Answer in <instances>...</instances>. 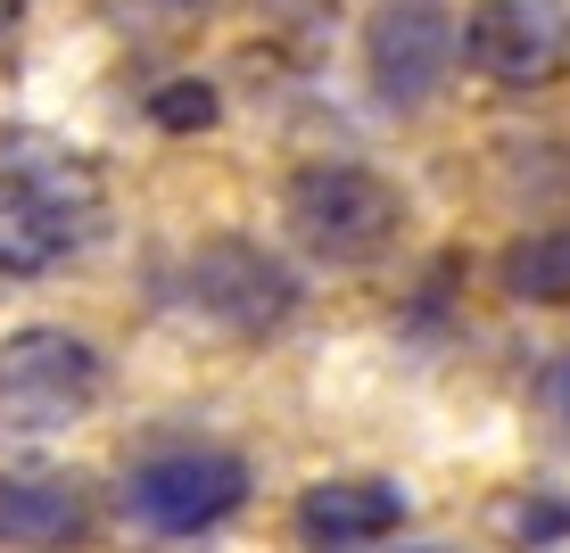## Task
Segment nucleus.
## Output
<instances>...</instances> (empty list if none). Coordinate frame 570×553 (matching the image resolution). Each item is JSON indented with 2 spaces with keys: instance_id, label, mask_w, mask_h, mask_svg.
Wrapping results in <instances>:
<instances>
[{
  "instance_id": "nucleus-1",
  "label": "nucleus",
  "mask_w": 570,
  "mask_h": 553,
  "mask_svg": "<svg viewBox=\"0 0 570 553\" xmlns=\"http://www.w3.org/2000/svg\"><path fill=\"white\" fill-rule=\"evenodd\" d=\"M282 224L314 265H381L405 240V190L372 166L314 157L282 182Z\"/></svg>"
},
{
  "instance_id": "nucleus-2",
  "label": "nucleus",
  "mask_w": 570,
  "mask_h": 553,
  "mask_svg": "<svg viewBox=\"0 0 570 553\" xmlns=\"http://www.w3.org/2000/svg\"><path fill=\"white\" fill-rule=\"evenodd\" d=\"M100 347L67 323H26L0 339V446L67 438L100 405Z\"/></svg>"
},
{
  "instance_id": "nucleus-3",
  "label": "nucleus",
  "mask_w": 570,
  "mask_h": 553,
  "mask_svg": "<svg viewBox=\"0 0 570 553\" xmlns=\"http://www.w3.org/2000/svg\"><path fill=\"white\" fill-rule=\"evenodd\" d=\"M91 215H100V190L75 157L9 166L0 174V282H42L50 265H67L91 240Z\"/></svg>"
},
{
  "instance_id": "nucleus-4",
  "label": "nucleus",
  "mask_w": 570,
  "mask_h": 553,
  "mask_svg": "<svg viewBox=\"0 0 570 553\" xmlns=\"http://www.w3.org/2000/svg\"><path fill=\"white\" fill-rule=\"evenodd\" d=\"M248 504V463L224 446H166L125 480V512L157 537H199Z\"/></svg>"
},
{
  "instance_id": "nucleus-5",
  "label": "nucleus",
  "mask_w": 570,
  "mask_h": 553,
  "mask_svg": "<svg viewBox=\"0 0 570 553\" xmlns=\"http://www.w3.org/2000/svg\"><path fill=\"white\" fill-rule=\"evenodd\" d=\"M183 289H190V306H199L215 330H232V339H265V330H282L289 314H298V273H289L265 240H199Z\"/></svg>"
},
{
  "instance_id": "nucleus-6",
  "label": "nucleus",
  "mask_w": 570,
  "mask_h": 553,
  "mask_svg": "<svg viewBox=\"0 0 570 553\" xmlns=\"http://www.w3.org/2000/svg\"><path fill=\"white\" fill-rule=\"evenodd\" d=\"M463 50V17H446L439 0H389L364 33V67H372V91L389 108H422L439 100L446 67Z\"/></svg>"
},
{
  "instance_id": "nucleus-7",
  "label": "nucleus",
  "mask_w": 570,
  "mask_h": 553,
  "mask_svg": "<svg viewBox=\"0 0 570 553\" xmlns=\"http://www.w3.org/2000/svg\"><path fill=\"white\" fill-rule=\"evenodd\" d=\"M463 58L488 75V83H554L570 58V17L562 0H471L463 17Z\"/></svg>"
},
{
  "instance_id": "nucleus-8",
  "label": "nucleus",
  "mask_w": 570,
  "mask_h": 553,
  "mask_svg": "<svg viewBox=\"0 0 570 553\" xmlns=\"http://www.w3.org/2000/svg\"><path fill=\"white\" fill-rule=\"evenodd\" d=\"M289 529L314 553H356L381 545L405 529V487L397 480H314L298 504H289Z\"/></svg>"
},
{
  "instance_id": "nucleus-9",
  "label": "nucleus",
  "mask_w": 570,
  "mask_h": 553,
  "mask_svg": "<svg viewBox=\"0 0 570 553\" xmlns=\"http://www.w3.org/2000/svg\"><path fill=\"white\" fill-rule=\"evenodd\" d=\"M91 504L58 471H0V545L9 553H67L83 545Z\"/></svg>"
},
{
  "instance_id": "nucleus-10",
  "label": "nucleus",
  "mask_w": 570,
  "mask_h": 553,
  "mask_svg": "<svg viewBox=\"0 0 570 553\" xmlns=\"http://www.w3.org/2000/svg\"><path fill=\"white\" fill-rule=\"evenodd\" d=\"M497 282H504V298H521V306H570V224L521 231V240L497 256Z\"/></svg>"
},
{
  "instance_id": "nucleus-11",
  "label": "nucleus",
  "mask_w": 570,
  "mask_h": 553,
  "mask_svg": "<svg viewBox=\"0 0 570 553\" xmlns=\"http://www.w3.org/2000/svg\"><path fill=\"white\" fill-rule=\"evenodd\" d=\"M265 9V33L273 42H289V50H323V33L340 26V0H257Z\"/></svg>"
},
{
  "instance_id": "nucleus-12",
  "label": "nucleus",
  "mask_w": 570,
  "mask_h": 553,
  "mask_svg": "<svg viewBox=\"0 0 570 553\" xmlns=\"http://www.w3.org/2000/svg\"><path fill=\"white\" fill-rule=\"evenodd\" d=\"M497 521H504V537H513V545H562L570 504H554V496H513Z\"/></svg>"
},
{
  "instance_id": "nucleus-13",
  "label": "nucleus",
  "mask_w": 570,
  "mask_h": 553,
  "mask_svg": "<svg viewBox=\"0 0 570 553\" xmlns=\"http://www.w3.org/2000/svg\"><path fill=\"white\" fill-rule=\"evenodd\" d=\"M149 116L166 132H199V125H215V83H190V75H183V83H166L149 100Z\"/></svg>"
},
{
  "instance_id": "nucleus-14",
  "label": "nucleus",
  "mask_w": 570,
  "mask_h": 553,
  "mask_svg": "<svg viewBox=\"0 0 570 553\" xmlns=\"http://www.w3.org/2000/svg\"><path fill=\"white\" fill-rule=\"evenodd\" d=\"M538 405H546V422H554L562 438H570V347L554 355V364H546V381H538Z\"/></svg>"
},
{
  "instance_id": "nucleus-15",
  "label": "nucleus",
  "mask_w": 570,
  "mask_h": 553,
  "mask_svg": "<svg viewBox=\"0 0 570 553\" xmlns=\"http://www.w3.org/2000/svg\"><path fill=\"white\" fill-rule=\"evenodd\" d=\"M125 17H149V26H190V17H207L215 0H116Z\"/></svg>"
},
{
  "instance_id": "nucleus-16",
  "label": "nucleus",
  "mask_w": 570,
  "mask_h": 553,
  "mask_svg": "<svg viewBox=\"0 0 570 553\" xmlns=\"http://www.w3.org/2000/svg\"><path fill=\"white\" fill-rule=\"evenodd\" d=\"M17 26H26V0H0V42H9Z\"/></svg>"
},
{
  "instance_id": "nucleus-17",
  "label": "nucleus",
  "mask_w": 570,
  "mask_h": 553,
  "mask_svg": "<svg viewBox=\"0 0 570 553\" xmlns=\"http://www.w3.org/2000/svg\"><path fill=\"white\" fill-rule=\"evenodd\" d=\"M405 553H455V545H405Z\"/></svg>"
}]
</instances>
